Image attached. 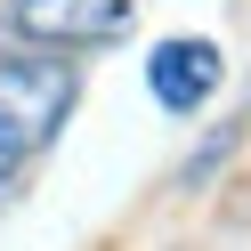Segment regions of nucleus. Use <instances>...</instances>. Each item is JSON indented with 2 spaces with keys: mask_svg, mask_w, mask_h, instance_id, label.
Instances as JSON below:
<instances>
[{
  "mask_svg": "<svg viewBox=\"0 0 251 251\" xmlns=\"http://www.w3.org/2000/svg\"><path fill=\"white\" fill-rule=\"evenodd\" d=\"M73 98H81V81L65 57H0V170L33 162L65 130Z\"/></svg>",
  "mask_w": 251,
  "mask_h": 251,
  "instance_id": "nucleus-1",
  "label": "nucleus"
},
{
  "mask_svg": "<svg viewBox=\"0 0 251 251\" xmlns=\"http://www.w3.org/2000/svg\"><path fill=\"white\" fill-rule=\"evenodd\" d=\"M219 81H227V57H219V41L178 33V41H154V57H146V89H154V105H170V114H195V105H211V98H219Z\"/></svg>",
  "mask_w": 251,
  "mask_h": 251,
  "instance_id": "nucleus-2",
  "label": "nucleus"
},
{
  "mask_svg": "<svg viewBox=\"0 0 251 251\" xmlns=\"http://www.w3.org/2000/svg\"><path fill=\"white\" fill-rule=\"evenodd\" d=\"M8 17L41 49H81V41H114L130 25V0H8Z\"/></svg>",
  "mask_w": 251,
  "mask_h": 251,
  "instance_id": "nucleus-3",
  "label": "nucleus"
},
{
  "mask_svg": "<svg viewBox=\"0 0 251 251\" xmlns=\"http://www.w3.org/2000/svg\"><path fill=\"white\" fill-rule=\"evenodd\" d=\"M235 146H243V122H227V130H211V138H202V154H195V162L178 170V186H211V170L227 162Z\"/></svg>",
  "mask_w": 251,
  "mask_h": 251,
  "instance_id": "nucleus-4",
  "label": "nucleus"
}]
</instances>
